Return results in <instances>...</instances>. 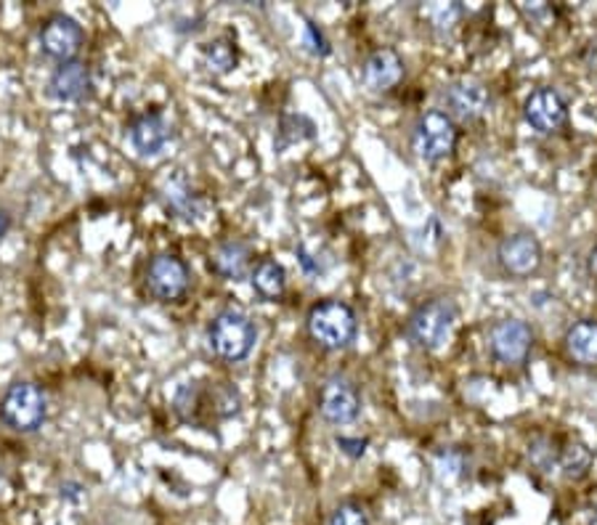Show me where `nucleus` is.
Listing matches in <instances>:
<instances>
[{
    "instance_id": "nucleus-7",
    "label": "nucleus",
    "mask_w": 597,
    "mask_h": 525,
    "mask_svg": "<svg viewBox=\"0 0 597 525\" xmlns=\"http://www.w3.org/2000/svg\"><path fill=\"white\" fill-rule=\"evenodd\" d=\"M192 271L173 252H160L146 265V287L162 303H176L189 293Z\"/></svg>"
},
{
    "instance_id": "nucleus-30",
    "label": "nucleus",
    "mask_w": 597,
    "mask_h": 525,
    "mask_svg": "<svg viewBox=\"0 0 597 525\" xmlns=\"http://www.w3.org/2000/svg\"><path fill=\"white\" fill-rule=\"evenodd\" d=\"M9 229H11V215L0 210V237H5V233H9Z\"/></svg>"
},
{
    "instance_id": "nucleus-5",
    "label": "nucleus",
    "mask_w": 597,
    "mask_h": 525,
    "mask_svg": "<svg viewBox=\"0 0 597 525\" xmlns=\"http://www.w3.org/2000/svg\"><path fill=\"white\" fill-rule=\"evenodd\" d=\"M48 398L35 383H14L0 401V416L16 433H35L46 422Z\"/></svg>"
},
{
    "instance_id": "nucleus-9",
    "label": "nucleus",
    "mask_w": 597,
    "mask_h": 525,
    "mask_svg": "<svg viewBox=\"0 0 597 525\" xmlns=\"http://www.w3.org/2000/svg\"><path fill=\"white\" fill-rule=\"evenodd\" d=\"M82 43H86V33H82V27L72 16L56 14L43 22L41 48L48 59L59 61V65L75 61V56L80 54Z\"/></svg>"
},
{
    "instance_id": "nucleus-2",
    "label": "nucleus",
    "mask_w": 597,
    "mask_h": 525,
    "mask_svg": "<svg viewBox=\"0 0 597 525\" xmlns=\"http://www.w3.org/2000/svg\"><path fill=\"white\" fill-rule=\"evenodd\" d=\"M306 329L316 345L324 351H342L356 340L359 319L348 303L342 300H322L311 308L306 316Z\"/></svg>"
},
{
    "instance_id": "nucleus-18",
    "label": "nucleus",
    "mask_w": 597,
    "mask_h": 525,
    "mask_svg": "<svg viewBox=\"0 0 597 525\" xmlns=\"http://www.w3.org/2000/svg\"><path fill=\"white\" fill-rule=\"evenodd\" d=\"M565 353L579 366H597V321L582 319L568 327L563 338Z\"/></svg>"
},
{
    "instance_id": "nucleus-13",
    "label": "nucleus",
    "mask_w": 597,
    "mask_h": 525,
    "mask_svg": "<svg viewBox=\"0 0 597 525\" xmlns=\"http://www.w3.org/2000/svg\"><path fill=\"white\" fill-rule=\"evenodd\" d=\"M443 99H447L449 117L462 119V123H473V119L484 117L488 104H492L488 88L481 80H473V78L454 80L452 85L443 91Z\"/></svg>"
},
{
    "instance_id": "nucleus-4",
    "label": "nucleus",
    "mask_w": 597,
    "mask_h": 525,
    "mask_svg": "<svg viewBox=\"0 0 597 525\" xmlns=\"http://www.w3.org/2000/svg\"><path fill=\"white\" fill-rule=\"evenodd\" d=\"M457 324V306L449 297H433V300L417 306L409 316V338L423 351H438L452 338Z\"/></svg>"
},
{
    "instance_id": "nucleus-24",
    "label": "nucleus",
    "mask_w": 597,
    "mask_h": 525,
    "mask_svg": "<svg viewBox=\"0 0 597 525\" xmlns=\"http://www.w3.org/2000/svg\"><path fill=\"white\" fill-rule=\"evenodd\" d=\"M329 525H372L370 512L359 502H342L338 510L329 515Z\"/></svg>"
},
{
    "instance_id": "nucleus-14",
    "label": "nucleus",
    "mask_w": 597,
    "mask_h": 525,
    "mask_svg": "<svg viewBox=\"0 0 597 525\" xmlns=\"http://www.w3.org/2000/svg\"><path fill=\"white\" fill-rule=\"evenodd\" d=\"M361 80L372 93H387L404 80V59L393 48H378L367 56Z\"/></svg>"
},
{
    "instance_id": "nucleus-11",
    "label": "nucleus",
    "mask_w": 597,
    "mask_h": 525,
    "mask_svg": "<svg viewBox=\"0 0 597 525\" xmlns=\"http://www.w3.org/2000/svg\"><path fill=\"white\" fill-rule=\"evenodd\" d=\"M319 411L329 425H351L361 414V396L346 377H329L319 393Z\"/></svg>"
},
{
    "instance_id": "nucleus-15",
    "label": "nucleus",
    "mask_w": 597,
    "mask_h": 525,
    "mask_svg": "<svg viewBox=\"0 0 597 525\" xmlns=\"http://www.w3.org/2000/svg\"><path fill=\"white\" fill-rule=\"evenodd\" d=\"M173 138V128L160 112H144L133 119L131 144L142 157H157Z\"/></svg>"
},
{
    "instance_id": "nucleus-1",
    "label": "nucleus",
    "mask_w": 597,
    "mask_h": 525,
    "mask_svg": "<svg viewBox=\"0 0 597 525\" xmlns=\"http://www.w3.org/2000/svg\"><path fill=\"white\" fill-rule=\"evenodd\" d=\"M176 414L178 420L187 422V425L205 427L213 420H228L239 411V393L232 385L218 383H183L181 390L176 393Z\"/></svg>"
},
{
    "instance_id": "nucleus-28",
    "label": "nucleus",
    "mask_w": 597,
    "mask_h": 525,
    "mask_svg": "<svg viewBox=\"0 0 597 525\" xmlns=\"http://www.w3.org/2000/svg\"><path fill=\"white\" fill-rule=\"evenodd\" d=\"M335 444H338V448H340L342 454H346V457H351V459H361V457H364L367 446H370V441H361V438H346V435H338V438H335Z\"/></svg>"
},
{
    "instance_id": "nucleus-22",
    "label": "nucleus",
    "mask_w": 597,
    "mask_h": 525,
    "mask_svg": "<svg viewBox=\"0 0 597 525\" xmlns=\"http://www.w3.org/2000/svg\"><path fill=\"white\" fill-rule=\"evenodd\" d=\"M237 46H234V41H228V37H215L202 50V65L207 67V72L211 75H228L234 67H237Z\"/></svg>"
},
{
    "instance_id": "nucleus-20",
    "label": "nucleus",
    "mask_w": 597,
    "mask_h": 525,
    "mask_svg": "<svg viewBox=\"0 0 597 525\" xmlns=\"http://www.w3.org/2000/svg\"><path fill=\"white\" fill-rule=\"evenodd\" d=\"M593 461H595L593 452H589L584 444H579V441H574V444L555 448L552 467H555L565 480H582L589 476V470H593Z\"/></svg>"
},
{
    "instance_id": "nucleus-27",
    "label": "nucleus",
    "mask_w": 597,
    "mask_h": 525,
    "mask_svg": "<svg viewBox=\"0 0 597 525\" xmlns=\"http://www.w3.org/2000/svg\"><path fill=\"white\" fill-rule=\"evenodd\" d=\"M436 472L441 480H452L462 472V457L457 452H443L436 459Z\"/></svg>"
},
{
    "instance_id": "nucleus-19",
    "label": "nucleus",
    "mask_w": 597,
    "mask_h": 525,
    "mask_svg": "<svg viewBox=\"0 0 597 525\" xmlns=\"http://www.w3.org/2000/svg\"><path fill=\"white\" fill-rule=\"evenodd\" d=\"M162 202L168 207V213H173L181 220H196L205 213V202L200 194H194L192 189L183 181H168L162 189Z\"/></svg>"
},
{
    "instance_id": "nucleus-10",
    "label": "nucleus",
    "mask_w": 597,
    "mask_h": 525,
    "mask_svg": "<svg viewBox=\"0 0 597 525\" xmlns=\"http://www.w3.org/2000/svg\"><path fill=\"white\" fill-rule=\"evenodd\" d=\"M499 265L505 274L516 276V279H526V276L537 274L539 265L544 261V250L539 239L529 231H518L512 237H505L497 250Z\"/></svg>"
},
{
    "instance_id": "nucleus-12",
    "label": "nucleus",
    "mask_w": 597,
    "mask_h": 525,
    "mask_svg": "<svg viewBox=\"0 0 597 525\" xmlns=\"http://www.w3.org/2000/svg\"><path fill=\"white\" fill-rule=\"evenodd\" d=\"M523 117L537 133H557L568 123V104L555 88H537L523 104Z\"/></svg>"
},
{
    "instance_id": "nucleus-25",
    "label": "nucleus",
    "mask_w": 597,
    "mask_h": 525,
    "mask_svg": "<svg viewBox=\"0 0 597 525\" xmlns=\"http://www.w3.org/2000/svg\"><path fill=\"white\" fill-rule=\"evenodd\" d=\"M460 16H462V9L460 5H454V3H449V5H433V9H430V22H433V27L436 30H452L457 22H460Z\"/></svg>"
},
{
    "instance_id": "nucleus-16",
    "label": "nucleus",
    "mask_w": 597,
    "mask_h": 525,
    "mask_svg": "<svg viewBox=\"0 0 597 525\" xmlns=\"http://www.w3.org/2000/svg\"><path fill=\"white\" fill-rule=\"evenodd\" d=\"M91 88H93L91 69H88V65H82V61H67V65H59L56 67V72L50 75V82H48L50 96H54L56 101H67V104L91 96Z\"/></svg>"
},
{
    "instance_id": "nucleus-23",
    "label": "nucleus",
    "mask_w": 597,
    "mask_h": 525,
    "mask_svg": "<svg viewBox=\"0 0 597 525\" xmlns=\"http://www.w3.org/2000/svg\"><path fill=\"white\" fill-rule=\"evenodd\" d=\"M314 123L303 115H288L282 117V125H279V149L295 147V144L308 141L314 138Z\"/></svg>"
},
{
    "instance_id": "nucleus-6",
    "label": "nucleus",
    "mask_w": 597,
    "mask_h": 525,
    "mask_svg": "<svg viewBox=\"0 0 597 525\" xmlns=\"http://www.w3.org/2000/svg\"><path fill=\"white\" fill-rule=\"evenodd\" d=\"M460 141L454 119L441 110H430L420 115L412 133V149L423 162H441L449 157Z\"/></svg>"
},
{
    "instance_id": "nucleus-3",
    "label": "nucleus",
    "mask_w": 597,
    "mask_h": 525,
    "mask_svg": "<svg viewBox=\"0 0 597 525\" xmlns=\"http://www.w3.org/2000/svg\"><path fill=\"white\" fill-rule=\"evenodd\" d=\"M258 343V329L252 319L243 311H221L207 327V345L221 362L237 364L245 362Z\"/></svg>"
},
{
    "instance_id": "nucleus-17",
    "label": "nucleus",
    "mask_w": 597,
    "mask_h": 525,
    "mask_svg": "<svg viewBox=\"0 0 597 525\" xmlns=\"http://www.w3.org/2000/svg\"><path fill=\"white\" fill-rule=\"evenodd\" d=\"M250 263H252V250L245 242H237V239H232V242H221L211 252V269L221 276V279H228V282L243 279L247 269H250Z\"/></svg>"
},
{
    "instance_id": "nucleus-21",
    "label": "nucleus",
    "mask_w": 597,
    "mask_h": 525,
    "mask_svg": "<svg viewBox=\"0 0 597 525\" xmlns=\"http://www.w3.org/2000/svg\"><path fill=\"white\" fill-rule=\"evenodd\" d=\"M252 289L263 297V300H279L288 289V274L277 261H260L250 274Z\"/></svg>"
},
{
    "instance_id": "nucleus-26",
    "label": "nucleus",
    "mask_w": 597,
    "mask_h": 525,
    "mask_svg": "<svg viewBox=\"0 0 597 525\" xmlns=\"http://www.w3.org/2000/svg\"><path fill=\"white\" fill-rule=\"evenodd\" d=\"M303 43H306V48L314 56H327L329 50H333V48H329V41L324 37V33L319 27H316L314 22L303 24Z\"/></svg>"
},
{
    "instance_id": "nucleus-8",
    "label": "nucleus",
    "mask_w": 597,
    "mask_h": 525,
    "mask_svg": "<svg viewBox=\"0 0 597 525\" xmlns=\"http://www.w3.org/2000/svg\"><path fill=\"white\" fill-rule=\"evenodd\" d=\"M533 332L523 319H502L488 332L492 356L505 366H520L529 358Z\"/></svg>"
},
{
    "instance_id": "nucleus-29",
    "label": "nucleus",
    "mask_w": 597,
    "mask_h": 525,
    "mask_svg": "<svg viewBox=\"0 0 597 525\" xmlns=\"http://www.w3.org/2000/svg\"><path fill=\"white\" fill-rule=\"evenodd\" d=\"M520 11H523L526 16L531 19V22H542V24H552L555 22V9L548 3H533V5H520Z\"/></svg>"
}]
</instances>
